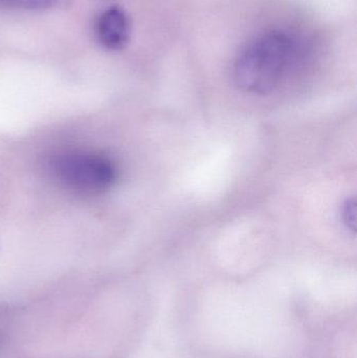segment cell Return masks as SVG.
Masks as SVG:
<instances>
[{
  "instance_id": "5",
  "label": "cell",
  "mask_w": 357,
  "mask_h": 358,
  "mask_svg": "<svg viewBox=\"0 0 357 358\" xmlns=\"http://www.w3.org/2000/svg\"><path fill=\"white\" fill-rule=\"evenodd\" d=\"M4 1L24 10H42L52 8L57 0H4Z\"/></svg>"
},
{
  "instance_id": "3",
  "label": "cell",
  "mask_w": 357,
  "mask_h": 358,
  "mask_svg": "<svg viewBox=\"0 0 357 358\" xmlns=\"http://www.w3.org/2000/svg\"><path fill=\"white\" fill-rule=\"evenodd\" d=\"M96 34L103 48L117 52L126 48L131 35L129 15L119 6H109L96 20Z\"/></svg>"
},
{
  "instance_id": "1",
  "label": "cell",
  "mask_w": 357,
  "mask_h": 358,
  "mask_svg": "<svg viewBox=\"0 0 357 358\" xmlns=\"http://www.w3.org/2000/svg\"><path fill=\"white\" fill-rule=\"evenodd\" d=\"M296 56V44L284 31L263 34L243 48L235 61L233 78L249 94H270L280 84Z\"/></svg>"
},
{
  "instance_id": "2",
  "label": "cell",
  "mask_w": 357,
  "mask_h": 358,
  "mask_svg": "<svg viewBox=\"0 0 357 358\" xmlns=\"http://www.w3.org/2000/svg\"><path fill=\"white\" fill-rule=\"evenodd\" d=\"M59 173L75 189L103 191L117 178V169L108 159L99 157H71L59 162Z\"/></svg>"
},
{
  "instance_id": "4",
  "label": "cell",
  "mask_w": 357,
  "mask_h": 358,
  "mask_svg": "<svg viewBox=\"0 0 357 358\" xmlns=\"http://www.w3.org/2000/svg\"><path fill=\"white\" fill-rule=\"evenodd\" d=\"M341 218L348 229L356 231V201L354 198H350L344 202L341 210Z\"/></svg>"
}]
</instances>
